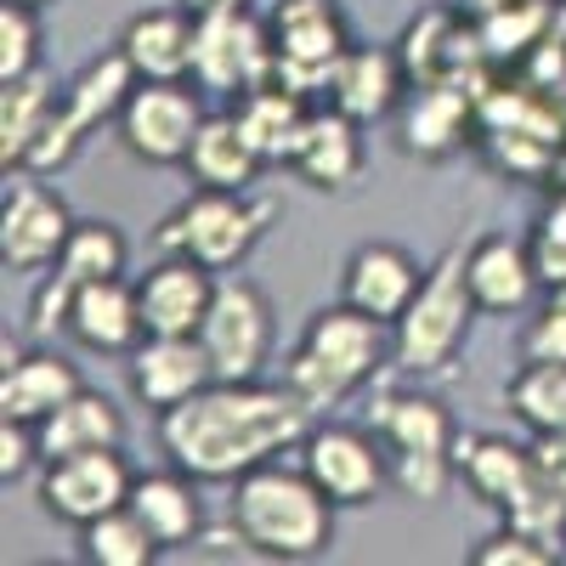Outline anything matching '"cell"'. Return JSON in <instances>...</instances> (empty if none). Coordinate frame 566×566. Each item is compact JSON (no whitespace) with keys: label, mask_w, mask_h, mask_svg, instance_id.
<instances>
[{"label":"cell","mask_w":566,"mask_h":566,"mask_svg":"<svg viewBox=\"0 0 566 566\" xmlns=\"http://www.w3.org/2000/svg\"><path fill=\"white\" fill-rule=\"evenodd\" d=\"M306 419L312 408L290 386L210 380L199 397L159 413V442L193 482H239L283 448H301Z\"/></svg>","instance_id":"cell-1"},{"label":"cell","mask_w":566,"mask_h":566,"mask_svg":"<svg viewBox=\"0 0 566 566\" xmlns=\"http://www.w3.org/2000/svg\"><path fill=\"white\" fill-rule=\"evenodd\" d=\"M335 499H328L306 470L255 464L232 482V533L261 560H317L335 544Z\"/></svg>","instance_id":"cell-2"},{"label":"cell","mask_w":566,"mask_h":566,"mask_svg":"<svg viewBox=\"0 0 566 566\" xmlns=\"http://www.w3.org/2000/svg\"><path fill=\"white\" fill-rule=\"evenodd\" d=\"M386 328L391 323L357 312L352 301L312 312L301 346L290 352V368H283V386H290L312 413L346 402L352 391H363L374 374H380V363H391V335Z\"/></svg>","instance_id":"cell-3"},{"label":"cell","mask_w":566,"mask_h":566,"mask_svg":"<svg viewBox=\"0 0 566 566\" xmlns=\"http://www.w3.org/2000/svg\"><path fill=\"white\" fill-rule=\"evenodd\" d=\"M476 295H470L464 277V250L448 244L437 255V266H424L419 295L408 301V312L391 323V363L413 380H431V374H448L453 357L464 352L470 317H476Z\"/></svg>","instance_id":"cell-4"},{"label":"cell","mask_w":566,"mask_h":566,"mask_svg":"<svg viewBox=\"0 0 566 566\" xmlns=\"http://www.w3.org/2000/svg\"><path fill=\"white\" fill-rule=\"evenodd\" d=\"M374 431H380L386 453H391V488L402 499H419V504H437L459 464H453V448H459V431L437 397L424 391H386L374 402Z\"/></svg>","instance_id":"cell-5"},{"label":"cell","mask_w":566,"mask_h":566,"mask_svg":"<svg viewBox=\"0 0 566 566\" xmlns=\"http://www.w3.org/2000/svg\"><path fill=\"white\" fill-rule=\"evenodd\" d=\"M272 221H277V205L261 199L255 187L250 193H216V187H199L193 199L176 205L159 221L154 244H159V255H193L210 272H232V266L250 261V250L266 239Z\"/></svg>","instance_id":"cell-6"},{"label":"cell","mask_w":566,"mask_h":566,"mask_svg":"<svg viewBox=\"0 0 566 566\" xmlns=\"http://www.w3.org/2000/svg\"><path fill=\"white\" fill-rule=\"evenodd\" d=\"M266 34H272V57H277L272 80L301 91V97L328 91L340 57L357 45L340 0H277L266 12Z\"/></svg>","instance_id":"cell-7"},{"label":"cell","mask_w":566,"mask_h":566,"mask_svg":"<svg viewBox=\"0 0 566 566\" xmlns=\"http://www.w3.org/2000/svg\"><path fill=\"white\" fill-rule=\"evenodd\" d=\"M142 85V74L130 69V57L119 52H103V57H91L63 91H57V114H52V125H45V136H40V148L29 154V170L34 176H45V170H63L74 154H80V142L97 130V125H108V119H119V108L130 103V91Z\"/></svg>","instance_id":"cell-8"},{"label":"cell","mask_w":566,"mask_h":566,"mask_svg":"<svg viewBox=\"0 0 566 566\" xmlns=\"http://www.w3.org/2000/svg\"><path fill=\"white\" fill-rule=\"evenodd\" d=\"M272 69H277V57H272L266 18H255L250 7L193 18V74L187 80H193L205 97H232L239 103L244 91L272 80Z\"/></svg>","instance_id":"cell-9"},{"label":"cell","mask_w":566,"mask_h":566,"mask_svg":"<svg viewBox=\"0 0 566 566\" xmlns=\"http://www.w3.org/2000/svg\"><path fill=\"white\" fill-rule=\"evenodd\" d=\"M272 340H277V323H272L266 290L250 277H221L216 301L199 323V346L210 352L216 380H261Z\"/></svg>","instance_id":"cell-10"},{"label":"cell","mask_w":566,"mask_h":566,"mask_svg":"<svg viewBox=\"0 0 566 566\" xmlns=\"http://www.w3.org/2000/svg\"><path fill=\"white\" fill-rule=\"evenodd\" d=\"M119 142L142 165H187L205 125V91L193 80H142L119 108Z\"/></svg>","instance_id":"cell-11"},{"label":"cell","mask_w":566,"mask_h":566,"mask_svg":"<svg viewBox=\"0 0 566 566\" xmlns=\"http://www.w3.org/2000/svg\"><path fill=\"white\" fill-rule=\"evenodd\" d=\"M301 470L340 510L374 504L391 488V453H386L380 431H357V424H323V431H306Z\"/></svg>","instance_id":"cell-12"},{"label":"cell","mask_w":566,"mask_h":566,"mask_svg":"<svg viewBox=\"0 0 566 566\" xmlns=\"http://www.w3.org/2000/svg\"><path fill=\"white\" fill-rule=\"evenodd\" d=\"M125 261H130V244H125V232L114 221H74L63 255L45 266V283H40L34 301H29V328H34V335L63 328L74 290L103 283V277H125Z\"/></svg>","instance_id":"cell-13"},{"label":"cell","mask_w":566,"mask_h":566,"mask_svg":"<svg viewBox=\"0 0 566 566\" xmlns=\"http://www.w3.org/2000/svg\"><path fill=\"white\" fill-rule=\"evenodd\" d=\"M74 232V216L63 193H52L34 170L7 176V199H0V261L7 272H45Z\"/></svg>","instance_id":"cell-14"},{"label":"cell","mask_w":566,"mask_h":566,"mask_svg":"<svg viewBox=\"0 0 566 566\" xmlns=\"http://www.w3.org/2000/svg\"><path fill=\"white\" fill-rule=\"evenodd\" d=\"M130 464L119 448H91V453H69V459H45V476H40V504L45 515H57L69 527H85L97 515L130 504Z\"/></svg>","instance_id":"cell-15"},{"label":"cell","mask_w":566,"mask_h":566,"mask_svg":"<svg viewBox=\"0 0 566 566\" xmlns=\"http://www.w3.org/2000/svg\"><path fill=\"white\" fill-rule=\"evenodd\" d=\"M125 374H130V397L154 413L181 408L187 397H199L216 380L210 352L199 346V335H148L130 352Z\"/></svg>","instance_id":"cell-16"},{"label":"cell","mask_w":566,"mask_h":566,"mask_svg":"<svg viewBox=\"0 0 566 566\" xmlns=\"http://www.w3.org/2000/svg\"><path fill=\"white\" fill-rule=\"evenodd\" d=\"M216 272L193 255H165L136 277V306L148 335H199V323L216 301Z\"/></svg>","instance_id":"cell-17"},{"label":"cell","mask_w":566,"mask_h":566,"mask_svg":"<svg viewBox=\"0 0 566 566\" xmlns=\"http://www.w3.org/2000/svg\"><path fill=\"white\" fill-rule=\"evenodd\" d=\"M363 165H368V148H363V125L352 114H340V108L306 114L295 154H290V170L306 187H317V193H352L363 181Z\"/></svg>","instance_id":"cell-18"},{"label":"cell","mask_w":566,"mask_h":566,"mask_svg":"<svg viewBox=\"0 0 566 566\" xmlns=\"http://www.w3.org/2000/svg\"><path fill=\"white\" fill-rule=\"evenodd\" d=\"M464 277L482 312H527L533 295L544 290L533 266V239H510V232H482L464 250Z\"/></svg>","instance_id":"cell-19"},{"label":"cell","mask_w":566,"mask_h":566,"mask_svg":"<svg viewBox=\"0 0 566 566\" xmlns=\"http://www.w3.org/2000/svg\"><path fill=\"white\" fill-rule=\"evenodd\" d=\"M63 328L85 352H103V357H130L142 340H148L142 306H136V283H125V277H103V283L74 290Z\"/></svg>","instance_id":"cell-20"},{"label":"cell","mask_w":566,"mask_h":566,"mask_svg":"<svg viewBox=\"0 0 566 566\" xmlns=\"http://www.w3.org/2000/svg\"><path fill=\"white\" fill-rule=\"evenodd\" d=\"M419 261L402 250V244H363L352 250L346 272H340V301H352L357 312L380 317V323H397L408 312V301L419 295Z\"/></svg>","instance_id":"cell-21"},{"label":"cell","mask_w":566,"mask_h":566,"mask_svg":"<svg viewBox=\"0 0 566 566\" xmlns=\"http://www.w3.org/2000/svg\"><path fill=\"white\" fill-rule=\"evenodd\" d=\"M402 57L380 52V45H352L340 57L335 80H328V97H335L340 114H352L357 125H374V119H391L397 103H402Z\"/></svg>","instance_id":"cell-22"},{"label":"cell","mask_w":566,"mask_h":566,"mask_svg":"<svg viewBox=\"0 0 566 566\" xmlns=\"http://www.w3.org/2000/svg\"><path fill=\"white\" fill-rule=\"evenodd\" d=\"M453 464H459L464 488L476 493L482 504H493L499 515L538 482V459H533V448L504 442V437H459Z\"/></svg>","instance_id":"cell-23"},{"label":"cell","mask_w":566,"mask_h":566,"mask_svg":"<svg viewBox=\"0 0 566 566\" xmlns=\"http://www.w3.org/2000/svg\"><path fill=\"white\" fill-rule=\"evenodd\" d=\"M119 52L142 80H187L193 74V12L187 7L136 12L119 34Z\"/></svg>","instance_id":"cell-24"},{"label":"cell","mask_w":566,"mask_h":566,"mask_svg":"<svg viewBox=\"0 0 566 566\" xmlns=\"http://www.w3.org/2000/svg\"><path fill=\"white\" fill-rule=\"evenodd\" d=\"M261 170H266V159L244 136L239 114H205V125L193 136V154H187V176L199 187H216V193H250Z\"/></svg>","instance_id":"cell-25"},{"label":"cell","mask_w":566,"mask_h":566,"mask_svg":"<svg viewBox=\"0 0 566 566\" xmlns=\"http://www.w3.org/2000/svg\"><path fill=\"white\" fill-rule=\"evenodd\" d=\"M80 386H85L80 368L63 352H23L18 363H7V374H0V419L40 424L45 413H57Z\"/></svg>","instance_id":"cell-26"},{"label":"cell","mask_w":566,"mask_h":566,"mask_svg":"<svg viewBox=\"0 0 566 566\" xmlns=\"http://www.w3.org/2000/svg\"><path fill=\"white\" fill-rule=\"evenodd\" d=\"M470 114L476 103L464 97V85H419L402 114V154L413 159H448L470 142Z\"/></svg>","instance_id":"cell-27"},{"label":"cell","mask_w":566,"mask_h":566,"mask_svg":"<svg viewBox=\"0 0 566 566\" xmlns=\"http://www.w3.org/2000/svg\"><path fill=\"white\" fill-rule=\"evenodd\" d=\"M34 437H40V464L69 459V453H91V448H119L125 442V413L103 391L80 386L57 413H45L34 424Z\"/></svg>","instance_id":"cell-28"},{"label":"cell","mask_w":566,"mask_h":566,"mask_svg":"<svg viewBox=\"0 0 566 566\" xmlns=\"http://www.w3.org/2000/svg\"><path fill=\"white\" fill-rule=\"evenodd\" d=\"M130 510L148 522V533L159 538V549H181L193 544L199 527H205V504H199V488L187 470H159V476H136L130 488Z\"/></svg>","instance_id":"cell-29"},{"label":"cell","mask_w":566,"mask_h":566,"mask_svg":"<svg viewBox=\"0 0 566 566\" xmlns=\"http://www.w3.org/2000/svg\"><path fill=\"white\" fill-rule=\"evenodd\" d=\"M57 114V91L40 69L29 80H12L0 85V170H29V154L40 148L45 125Z\"/></svg>","instance_id":"cell-30"},{"label":"cell","mask_w":566,"mask_h":566,"mask_svg":"<svg viewBox=\"0 0 566 566\" xmlns=\"http://www.w3.org/2000/svg\"><path fill=\"white\" fill-rule=\"evenodd\" d=\"M232 114H239L244 136L255 142V154H261L266 165H290V154H295V136H301V125H306V114H312V108H306L301 91H290V85L266 80V85L244 91Z\"/></svg>","instance_id":"cell-31"},{"label":"cell","mask_w":566,"mask_h":566,"mask_svg":"<svg viewBox=\"0 0 566 566\" xmlns=\"http://www.w3.org/2000/svg\"><path fill=\"white\" fill-rule=\"evenodd\" d=\"M504 402L533 437L566 431V363H533L527 357L515 368V380L504 386Z\"/></svg>","instance_id":"cell-32"},{"label":"cell","mask_w":566,"mask_h":566,"mask_svg":"<svg viewBox=\"0 0 566 566\" xmlns=\"http://www.w3.org/2000/svg\"><path fill=\"white\" fill-rule=\"evenodd\" d=\"M80 555L91 566H154L159 538L148 533V522H142L130 504H119V510H108V515L80 527Z\"/></svg>","instance_id":"cell-33"},{"label":"cell","mask_w":566,"mask_h":566,"mask_svg":"<svg viewBox=\"0 0 566 566\" xmlns=\"http://www.w3.org/2000/svg\"><path fill=\"white\" fill-rule=\"evenodd\" d=\"M40 69V12L29 7H0V85L29 80Z\"/></svg>","instance_id":"cell-34"},{"label":"cell","mask_w":566,"mask_h":566,"mask_svg":"<svg viewBox=\"0 0 566 566\" xmlns=\"http://www.w3.org/2000/svg\"><path fill=\"white\" fill-rule=\"evenodd\" d=\"M522 357H533V363H566V283H560V290H549L544 312L527 323Z\"/></svg>","instance_id":"cell-35"},{"label":"cell","mask_w":566,"mask_h":566,"mask_svg":"<svg viewBox=\"0 0 566 566\" xmlns=\"http://www.w3.org/2000/svg\"><path fill=\"white\" fill-rule=\"evenodd\" d=\"M560 549H549L544 538H533V533H522V527H504V533H493L488 544H476L470 549V560L476 566H549Z\"/></svg>","instance_id":"cell-36"},{"label":"cell","mask_w":566,"mask_h":566,"mask_svg":"<svg viewBox=\"0 0 566 566\" xmlns=\"http://www.w3.org/2000/svg\"><path fill=\"white\" fill-rule=\"evenodd\" d=\"M34 459H40L34 424H23V419H0V482L29 476V464H34Z\"/></svg>","instance_id":"cell-37"},{"label":"cell","mask_w":566,"mask_h":566,"mask_svg":"<svg viewBox=\"0 0 566 566\" xmlns=\"http://www.w3.org/2000/svg\"><path fill=\"white\" fill-rule=\"evenodd\" d=\"M533 266L544 290H560L566 283V239H549V232H533Z\"/></svg>","instance_id":"cell-38"},{"label":"cell","mask_w":566,"mask_h":566,"mask_svg":"<svg viewBox=\"0 0 566 566\" xmlns=\"http://www.w3.org/2000/svg\"><path fill=\"white\" fill-rule=\"evenodd\" d=\"M533 459H538V470H544V482L566 499V431L538 437V442H533Z\"/></svg>","instance_id":"cell-39"},{"label":"cell","mask_w":566,"mask_h":566,"mask_svg":"<svg viewBox=\"0 0 566 566\" xmlns=\"http://www.w3.org/2000/svg\"><path fill=\"white\" fill-rule=\"evenodd\" d=\"M176 7H187L193 18H205V12H239V7H255V0H176Z\"/></svg>","instance_id":"cell-40"},{"label":"cell","mask_w":566,"mask_h":566,"mask_svg":"<svg viewBox=\"0 0 566 566\" xmlns=\"http://www.w3.org/2000/svg\"><path fill=\"white\" fill-rule=\"evenodd\" d=\"M12 7H29V12H45V7H52V0H12Z\"/></svg>","instance_id":"cell-41"},{"label":"cell","mask_w":566,"mask_h":566,"mask_svg":"<svg viewBox=\"0 0 566 566\" xmlns=\"http://www.w3.org/2000/svg\"><path fill=\"white\" fill-rule=\"evenodd\" d=\"M555 34H560V40H566V7H560V23H555Z\"/></svg>","instance_id":"cell-42"}]
</instances>
